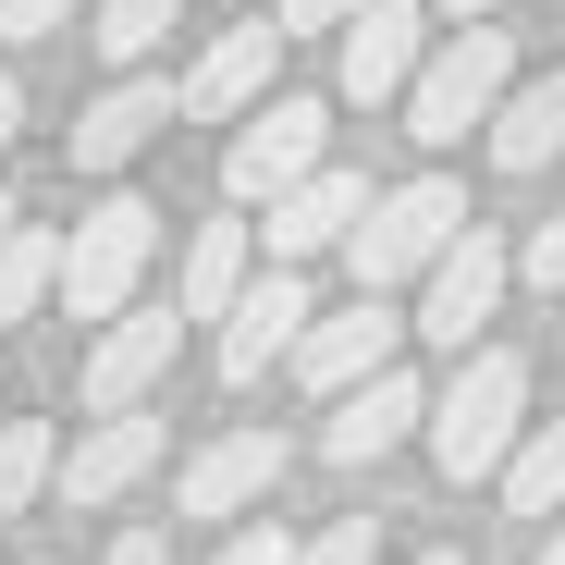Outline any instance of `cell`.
<instances>
[{
	"instance_id": "obj_11",
	"label": "cell",
	"mask_w": 565,
	"mask_h": 565,
	"mask_svg": "<svg viewBox=\"0 0 565 565\" xmlns=\"http://www.w3.org/2000/svg\"><path fill=\"white\" fill-rule=\"evenodd\" d=\"M282 50H296L282 25H222V38L198 50V74L172 86V111H184V124H246V111L270 99V74H282Z\"/></svg>"
},
{
	"instance_id": "obj_8",
	"label": "cell",
	"mask_w": 565,
	"mask_h": 565,
	"mask_svg": "<svg viewBox=\"0 0 565 565\" xmlns=\"http://www.w3.org/2000/svg\"><path fill=\"white\" fill-rule=\"evenodd\" d=\"M172 344H184L172 296H160V308L136 296L124 320H99V344H86V382H74V394H86V418H124V406H148V394L172 382Z\"/></svg>"
},
{
	"instance_id": "obj_7",
	"label": "cell",
	"mask_w": 565,
	"mask_h": 565,
	"mask_svg": "<svg viewBox=\"0 0 565 565\" xmlns=\"http://www.w3.org/2000/svg\"><path fill=\"white\" fill-rule=\"evenodd\" d=\"M504 282H516V258H504L480 222H467V234H455V246L418 270V308H406V332H430V344H455V356H467V344H480V320L504 308Z\"/></svg>"
},
{
	"instance_id": "obj_22",
	"label": "cell",
	"mask_w": 565,
	"mask_h": 565,
	"mask_svg": "<svg viewBox=\"0 0 565 565\" xmlns=\"http://www.w3.org/2000/svg\"><path fill=\"white\" fill-rule=\"evenodd\" d=\"M172 13H184V0H99V25H86V38H99V62H148L160 38H172Z\"/></svg>"
},
{
	"instance_id": "obj_20",
	"label": "cell",
	"mask_w": 565,
	"mask_h": 565,
	"mask_svg": "<svg viewBox=\"0 0 565 565\" xmlns=\"http://www.w3.org/2000/svg\"><path fill=\"white\" fill-rule=\"evenodd\" d=\"M50 270H62V234H50V222H13V234H0V320H38Z\"/></svg>"
},
{
	"instance_id": "obj_24",
	"label": "cell",
	"mask_w": 565,
	"mask_h": 565,
	"mask_svg": "<svg viewBox=\"0 0 565 565\" xmlns=\"http://www.w3.org/2000/svg\"><path fill=\"white\" fill-rule=\"evenodd\" d=\"M62 25H74V0H0V38H13V50L62 38Z\"/></svg>"
},
{
	"instance_id": "obj_28",
	"label": "cell",
	"mask_w": 565,
	"mask_h": 565,
	"mask_svg": "<svg viewBox=\"0 0 565 565\" xmlns=\"http://www.w3.org/2000/svg\"><path fill=\"white\" fill-rule=\"evenodd\" d=\"M99 565H172V541H160V529H124V541H111Z\"/></svg>"
},
{
	"instance_id": "obj_29",
	"label": "cell",
	"mask_w": 565,
	"mask_h": 565,
	"mask_svg": "<svg viewBox=\"0 0 565 565\" xmlns=\"http://www.w3.org/2000/svg\"><path fill=\"white\" fill-rule=\"evenodd\" d=\"M443 25H492V13H516V0H430Z\"/></svg>"
},
{
	"instance_id": "obj_27",
	"label": "cell",
	"mask_w": 565,
	"mask_h": 565,
	"mask_svg": "<svg viewBox=\"0 0 565 565\" xmlns=\"http://www.w3.org/2000/svg\"><path fill=\"white\" fill-rule=\"evenodd\" d=\"M344 13H356V0H270V25H282V38H332Z\"/></svg>"
},
{
	"instance_id": "obj_9",
	"label": "cell",
	"mask_w": 565,
	"mask_h": 565,
	"mask_svg": "<svg viewBox=\"0 0 565 565\" xmlns=\"http://www.w3.org/2000/svg\"><path fill=\"white\" fill-rule=\"evenodd\" d=\"M172 455V430L148 418V406H124V418H86L62 455H50V492L62 504H86V516H99V504H124L136 480H148V467Z\"/></svg>"
},
{
	"instance_id": "obj_21",
	"label": "cell",
	"mask_w": 565,
	"mask_h": 565,
	"mask_svg": "<svg viewBox=\"0 0 565 565\" xmlns=\"http://www.w3.org/2000/svg\"><path fill=\"white\" fill-rule=\"evenodd\" d=\"M50 455H62L50 418H0V516H25V504L50 492Z\"/></svg>"
},
{
	"instance_id": "obj_33",
	"label": "cell",
	"mask_w": 565,
	"mask_h": 565,
	"mask_svg": "<svg viewBox=\"0 0 565 565\" xmlns=\"http://www.w3.org/2000/svg\"><path fill=\"white\" fill-rule=\"evenodd\" d=\"M13 222H25V210H13V198H0V234H13Z\"/></svg>"
},
{
	"instance_id": "obj_18",
	"label": "cell",
	"mask_w": 565,
	"mask_h": 565,
	"mask_svg": "<svg viewBox=\"0 0 565 565\" xmlns=\"http://www.w3.org/2000/svg\"><path fill=\"white\" fill-rule=\"evenodd\" d=\"M246 270H258V234L246 222H198L184 234V270H172V320H222Z\"/></svg>"
},
{
	"instance_id": "obj_25",
	"label": "cell",
	"mask_w": 565,
	"mask_h": 565,
	"mask_svg": "<svg viewBox=\"0 0 565 565\" xmlns=\"http://www.w3.org/2000/svg\"><path fill=\"white\" fill-rule=\"evenodd\" d=\"M516 270H529V282H541V296H565V210H553V222H541V234H529V246H516Z\"/></svg>"
},
{
	"instance_id": "obj_4",
	"label": "cell",
	"mask_w": 565,
	"mask_h": 565,
	"mask_svg": "<svg viewBox=\"0 0 565 565\" xmlns=\"http://www.w3.org/2000/svg\"><path fill=\"white\" fill-rule=\"evenodd\" d=\"M160 198H99L74 234H62V270H50V296L74 308V320H124L136 308V282H148V258H160Z\"/></svg>"
},
{
	"instance_id": "obj_16",
	"label": "cell",
	"mask_w": 565,
	"mask_h": 565,
	"mask_svg": "<svg viewBox=\"0 0 565 565\" xmlns=\"http://www.w3.org/2000/svg\"><path fill=\"white\" fill-rule=\"evenodd\" d=\"M480 136H492V172H553L565 160V62L553 74H516Z\"/></svg>"
},
{
	"instance_id": "obj_31",
	"label": "cell",
	"mask_w": 565,
	"mask_h": 565,
	"mask_svg": "<svg viewBox=\"0 0 565 565\" xmlns=\"http://www.w3.org/2000/svg\"><path fill=\"white\" fill-rule=\"evenodd\" d=\"M529 565H565V516H553V541H541V553H529Z\"/></svg>"
},
{
	"instance_id": "obj_26",
	"label": "cell",
	"mask_w": 565,
	"mask_h": 565,
	"mask_svg": "<svg viewBox=\"0 0 565 565\" xmlns=\"http://www.w3.org/2000/svg\"><path fill=\"white\" fill-rule=\"evenodd\" d=\"M296 565H369V516H332L320 541H296Z\"/></svg>"
},
{
	"instance_id": "obj_17",
	"label": "cell",
	"mask_w": 565,
	"mask_h": 565,
	"mask_svg": "<svg viewBox=\"0 0 565 565\" xmlns=\"http://www.w3.org/2000/svg\"><path fill=\"white\" fill-rule=\"evenodd\" d=\"M160 124H172V86H160V74L136 62V74L111 86L99 111H74V172H124V160H136V148H148Z\"/></svg>"
},
{
	"instance_id": "obj_1",
	"label": "cell",
	"mask_w": 565,
	"mask_h": 565,
	"mask_svg": "<svg viewBox=\"0 0 565 565\" xmlns=\"http://www.w3.org/2000/svg\"><path fill=\"white\" fill-rule=\"evenodd\" d=\"M418 430H430V467L467 492V480H492L504 467V443L529 430V356L516 344H467L455 356V382L418 406Z\"/></svg>"
},
{
	"instance_id": "obj_2",
	"label": "cell",
	"mask_w": 565,
	"mask_h": 565,
	"mask_svg": "<svg viewBox=\"0 0 565 565\" xmlns=\"http://www.w3.org/2000/svg\"><path fill=\"white\" fill-rule=\"evenodd\" d=\"M516 86V38L504 25H443V50H418V74H406V136L418 148H467L492 124V99Z\"/></svg>"
},
{
	"instance_id": "obj_32",
	"label": "cell",
	"mask_w": 565,
	"mask_h": 565,
	"mask_svg": "<svg viewBox=\"0 0 565 565\" xmlns=\"http://www.w3.org/2000/svg\"><path fill=\"white\" fill-rule=\"evenodd\" d=\"M406 565H467V553H406Z\"/></svg>"
},
{
	"instance_id": "obj_6",
	"label": "cell",
	"mask_w": 565,
	"mask_h": 565,
	"mask_svg": "<svg viewBox=\"0 0 565 565\" xmlns=\"http://www.w3.org/2000/svg\"><path fill=\"white\" fill-rule=\"evenodd\" d=\"M332 38H344L332 99H344V111H394V99H406V74H418V50H430V0H356Z\"/></svg>"
},
{
	"instance_id": "obj_15",
	"label": "cell",
	"mask_w": 565,
	"mask_h": 565,
	"mask_svg": "<svg viewBox=\"0 0 565 565\" xmlns=\"http://www.w3.org/2000/svg\"><path fill=\"white\" fill-rule=\"evenodd\" d=\"M418 382H406V369H369V382H344L332 406H320V455L332 467H382L394 443H418Z\"/></svg>"
},
{
	"instance_id": "obj_30",
	"label": "cell",
	"mask_w": 565,
	"mask_h": 565,
	"mask_svg": "<svg viewBox=\"0 0 565 565\" xmlns=\"http://www.w3.org/2000/svg\"><path fill=\"white\" fill-rule=\"evenodd\" d=\"M13 124H25V86H13V74H0V148H13Z\"/></svg>"
},
{
	"instance_id": "obj_3",
	"label": "cell",
	"mask_w": 565,
	"mask_h": 565,
	"mask_svg": "<svg viewBox=\"0 0 565 565\" xmlns=\"http://www.w3.org/2000/svg\"><path fill=\"white\" fill-rule=\"evenodd\" d=\"M455 234H467V184H455V172H406L394 198H369V210H356V234H344L356 296H406V282H418Z\"/></svg>"
},
{
	"instance_id": "obj_14",
	"label": "cell",
	"mask_w": 565,
	"mask_h": 565,
	"mask_svg": "<svg viewBox=\"0 0 565 565\" xmlns=\"http://www.w3.org/2000/svg\"><path fill=\"white\" fill-rule=\"evenodd\" d=\"M270 492H282V430H222V443L184 455V480H172L184 516H258Z\"/></svg>"
},
{
	"instance_id": "obj_12",
	"label": "cell",
	"mask_w": 565,
	"mask_h": 565,
	"mask_svg": "<svg viewBox=\"0 0 565 565\" xmlns=\"http://www.w3.org/2000/svg\"><path fill=\"white\" fill-rule=\"evenodd\" d=\"M308 332V270H246L222 308V382H270Z\"/></svg>"
},
{
	"instance_id": "obj_10",
	"label": "cell",
	"mask_w": 565,
	"mask_h": 565,
	"mask_svg": "<svg viewBox=\"0 0 565 565\" xmlns=\"http://www.w3.org/2000/svg\"><path fill=\"white\" fill-rule=\"evenodd\" d=\"M394 344H406V308H394V296H356V308H308V332H296V356H282V369L332 406L344 382L394 369Z\"/></svg>"
},
{
	"instance_id": "obj_13",
	"label": "cell",
	"mask_w": 565,
	"mask_h": 565,
	"mask_svg": "<svg viewBox=\"0 0 565 565\" xmlns=\"http://www.w3.org/2000/svg\"><path fill=\"white\" fill-rule=\"evenodd\" d=\"M356 210H369V172H344V160H320V172H296V184H282V198H270V270H308L320 246H344L356 234Z\"/></svg>"
},
{
	"instance_id": "obj_5",
	"label": "cell",
	"mask_w": 565,
	"mask_h": 565,
	"mask_svg": "<svg viewBox=\"0 0 565 565\" xmlns=\"http://www.w3.org/2000/svg\"><path fill=\"white\" fill-rule=\"evenodd\" d=\"M332 160V99H308V86H282V99H258L246 124H234V148H222V184L258 210V198H282L296 172H320Z\"/></svg>"
},
{
	"instance_id": "obj_19",
	"label": "cell",
	"mask_w": 565,
	"mask_h": 565,
	"mask_svg": "<svg viewBox=\"0 0 565 565\" xmlns=\"http://www.w3.org/2000/svg\"><path fill=\"white\" fill-rule=\"evenodd\" d=\"M492 480H504V504H516V516H565V418H529V430L504 443Z\"/></svg>"
},
{
	"instance_id": "obj_23",
	"label": "cell",
	"mask_w": 565,
	"mask_h": 565,
	"mask_svg": "<svg viewBox=\"0 0 565 565\" xmlns=\"http://www.w3.org/2000/svg\"><path fill=\"white\" fill-rule=\"evenodd\" d=\"M210 565H296V529H282V516L258 529V516H246V529H234V541H222Z\"/></svg>"
}]
</instances>
